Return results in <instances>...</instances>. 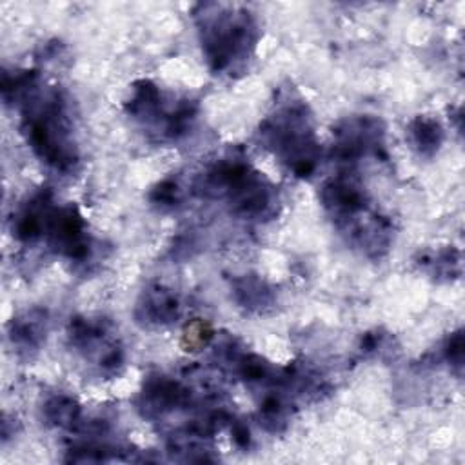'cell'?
Masks as SVG:
<instances>
[{"instance_id": "1", "label": "cell", "mask_w": 465, "mask_h": 465, "mask_svg": "<svg viewBox=\"0 0 465 465\" xmlns=\"http://www.w3.org/2000/svg\"><path fill=\"white\" fill-rule=\"evenodd\" d=\"M2 94L20 109V127L33 153L49 167L71 173L78 149L65 94L54 85L42 87L36 71L4 73Z\"/></svg>"}, {"instance_id": "2", "label": "cell", "mask_w": 465, "mask_h": 465, "mask_svg": "<svg viewBox=\"0 0 465 465\" xmlns=\"http://www.w3.org/2000/svg\"><path fill=\"white\" fill-rule=\"evenodd\" d=\"M194 22L203 56L216 74L242 73L258 42V24L243 5L200 4Z\"/></svg>"}, {"instance_id": "3", "label": "cell", "mask_w": 465, "mask_h": 465, "mask_svg": "<svg viewBox=\"0 0 465 465\" xmlns=\"http://www.w3.org/2000/svg\"><path fill=\"white\" fill-rule=\"evenodd\" d=\"M203 196L222 200L242 220H267L276 213L274 187L243 158L223 156L211 163L194 183Z\"/></svg>"}, {"instance_id": "4", "label": "cell", "mask_w": 465, "mask_h": 465, "mask_svg": "<svg viewBox=\"0 0 465 465\" xmlns=\"http://www.w3.org/2000/svg\"><path fill=\"white\" fill-rule=\"evenodd\" d=\"M260 138L267 149L296 176L314 173L322 149L314 133L312 116L303 100L285 96L260 125Z\"/></svg>"}, {"instance_id": "5", "label": "cell", "mask_w": 465, "mask_h": 465, "mask_svg": "<svg viewBox=\"0 0 465 465\" xmlns=\"http://www.w3.org/2000/svg\"><path fill=\"white\" fill-rule=\"evenodd\" d=\"M125 111L160 142H174L183 136L191 129L196 114L191 100L169 98L149 80H140L133 85Z\"/></svg>"}, {"instance_id": "6", "label": "cell", "mask_w": 465, "mask_h": 465, "mask_svg": "<svg viewBox=\"0 0 465 465\" xmlns=\"http://www.w3.org/2000/svg\"><path fill=\"white\" fill-rule=\"evenodd\" d=\"M67 338L73 351L89 363L98 376L111 378L120 372L124 365V347L109 322L76 316L69 323Z\"/></svg>"}, {"instance_id": "7", "label": "cell", "mask_w": 465, "mask_h": 465, "mask_svg": "<svg viewBox=\"0 0 465 465\" xmlns=\"http://www.w3.org/2000/svg\"><path fill=\"white\" fill-rule=\"evenodd\" d=\"M334 154L341 160H358L361 156H385V131L374 116H351L334 129Z\"/></svg>"}, {"instance_id": "8", "label": "cell", "mask_w": 465, "mask_h": 465, "mask_svg": "<svg viewBox=\"0 0 465 465\" xmlns=\"http://www.w3.org/2000/svg\"><path fill=\"white\" fill-rule=\"evenodd\" d=\"M182 312L180 298L162 285L143 291L136 305V320L143 325H167L178 320Z\"/></svg>"}, {"instance_id": "9", "label": "cell", "mask_w": 465, "mask_h": 465, "mask_svg": "<svg viewBox=\"0 0 465 465\" xmlns=\"http://www.w3.org/2000/svg\"><path fill=\"white\" fill-rule=\"evenodd\" d=\"M47 312L42 309H31L13 318L9 327V341L20 356H29L40 349L45 340Z\"/></svg>"}, {"instance_id": "10", "label": "cell", "mask_w": 465, "mask_h": 465, "mask_svg": "<svg viewBox=\"0 0 465 465\" xmlns=\"http://www.w3.org/2000/svg\"><path fill=\"white\" fill-rule=\"evenodd\" d=\"M44 418L49 425L58 429L76 430L82 425V409L74 398L67 394H53L44 401Z\"/></svg>"}, {"instance_id": "11", "label": "cell", "mask_w": 465, "mask_h": 465, "mask_svg": "<svg viewBox=\"0 0 465 465\" xmlns=\"http://www.w3.org/2000/svg\"><path fill=\"white\" fill-rule=\"evenodd\" d=\"M236 302L249 311H263L274 300L272 289L256 276H242L232 282Z\"/></svg>"}, {"instance_id": "12", "label": "cell", "mask_w": 465, "mask_h": 465, "mask_svg": "<svg viewBox=\"0 0 465 465\" xmlns=\"http://www.w3.org/2000/svg\"><path fill=\"white\" fill-rule=\"evenodd\" d=\"M407 134L412 147L423 156H432L443 140L441 125L438 124V120L429 116H416L409 124Z\"/></svg>"}]
</instances>
